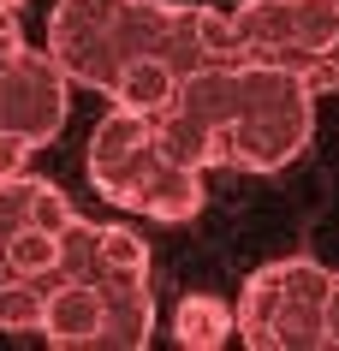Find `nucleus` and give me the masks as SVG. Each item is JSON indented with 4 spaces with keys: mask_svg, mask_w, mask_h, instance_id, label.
<instances>
[{
    "mask_svg": "<svg viewBox=\"0 0 339 351\" xmlns=\"http://www.w3.org/2000/svg\"><path fill=\"white\" fill-rule=\"evenodd\" d=\"M310 131H316V90L298 72L244 60L238 113L214 131V149H221V167L280 173V167H292L310 149Z\"/></svg>",
    "mask_w": 339,
    "mask_h": 351,
    "instance_id": "1",
    "label": "nucleus"
},
{
    "mask_svg": "<svg viewBox=\"0 0 339 351\" xmlns=\"http://www.w3.org/2000/svg\"><path fill=\"white\" fill-rule=\"evenodd\" d=\"M167 0H54L48 12V54L60 72L84 90H113L119 66L137 54H155Z\"/></svg>",
    "mask_w": 339,
    "mask_h": 351,
    "instance_id": "2",
    "label": "nucleus"
},
{
    "mask_svg": "<svg viewBox=\"0 0 339 351\" xmlns=\"http://www.w3.org/2000/svg\"><path fill=\"white\" fill-rule=\"evenodd\" d=\"M232 30L244 60L310 77V66L339 42V0H238Z\"/></svg>",
    "mask_w": 339,
    "mask_h": 351,
    "instance_id": "3",
    "label": "nucleus"
},
{
    "mask_svg": "<svg viewBox=\"0 0 339 351\" xmlns=\"http://www.w3.org/2000/svg\"><path fill=\"white\" fill-rule=\"evenodd\" d=\"M72 77L60 72V60L48 48H30L24 42L12 66L0 72V125L30 137L36 149H48L66 131V108H72Z\"/></svg>",
    "mask_w": 339,
    "mask_h": 351,
    "instance_id": "4",
    "label": "nucleus"
},
{
    "mask_svg": "<svg viewBox=\"0 0 339 351\" xmlns=\"http://www.w3.org/2000/svg\"><path fill=\"white\" fill-rule=\"evenodd\" d=\"M161 155L155 149V119L137 108H113L101 125L90 131V155H84V167H90V185L108 197V203L131 208V191L137 179L149 173V161Z\"/></svg>",
    "mask_w": 339,
    "mask_h": 351,
    "instance_id": "5",
    "label": "nucleus"
},
{
    "mask_svg": "<svg viewBox=\"0 0 339 351\" xmlns=\"http://www.w3.org/2000/svg\"><path fill=\"white\" fill-rule=\"evenodd\" d=\"M155 54L167 60L179 77L203 72V66L244 60V54H238V30H232V12H214V6H190V0H167V6H161Z\"/></svg>",
    "mask_w": 339,
    "mask_h": 351,
    "instance_id": "6",
    "label": "nucleus"
},
{
    "mask_svg": "<svg viewBox=\"0 0 339 351\" xmlns=\"http://www.w3.org/2000/svg\"><path fill=\"white\" fill-rule=\"evenodd\" d=\"M327 280L334 268H321L316 256H286L280 262V328H274V351H327Z\"/></svg>",
    "mask_w": 339,
    "mask_h": 351,
    "instance_id": "7",
    "label": "nucleus"
},
{
    "mask_svg": "<svg viewBox=\"0 0 339 351\" xmlns=\"http://www.w3.org/2000/svg\"><path fill=\"white\" fill-rule=\"evenodd\" d=\"M42 339L60 351H84L101 339V286L95 280H48V298H42Z\"/></svg>",
    "mask_w": 339,
    "mask_h": 351,
    "instance_id": "8",
    "label": "nucleus"
},
{
    "mask_svg": "<svg viewBox=\"0 0 339 351\" xmlns=\"http://www.w3.org/2000/svg\"><path fill=\"white\" fill-rule=\"evenodd\" d=\"M101 286V351H143L155 333V292L149 274H119V280H95Z\"/></svg>",
    "mask_w": 339,
    "mask_h": 351,
    "instance_id": "9",
    "label": "nucleus"
},
{
    "mask_svg": "<svg viewBox=\"0 0 339 351\" xmlns=\"http://www.w3.org/2000/svg\"><path fill=\"white\" fill-rule=\"evenodd\" d=\"M203 203H208L203 173H197V167L167 161V155H155L149 173H143V179H137V191H131V215H149V221H167V226L197 221V215H203Z\"/></svg>",
    "mask_w": 339,
    "mask_h": 351,
    "instance_id": "10",
    "label": "nucleus"
},
{
    "mask_svg": "<svg viewBox=\"0 0 339 351\" xmlns=\"http://www.w3.org/2000/svg\"><path fill=\"white\" fill-rule=\"evenodd\" d=\"M173 339L185 351H221L226 339H238V315L214 292H185L173 304Z\"/></svg>",
    "mask_w": 339,
    "mask_h": 351,
    "instance_id": "11",
    "label": "nucleus"
},
{
    "mask_svg": "<svg viewBox=\"0 0 339 351\" xmlns=\"http://www.w3.org/2000/svg\"><path fill=\"white\" fill-rule=\"evenodd\" d=\"M155 119V149L167 155V161L179 167H197V173H208V167H221V149H214V125H203V119H190L185 108H161L149 113Z\"/></svg>",
    "mask_w": 339,
    "mask_h": 351,
    "instance_id": "12",
    "label": "nucleus"
},
{
    "mask_svg": "<svg viewBox=\"0 0 339 351\" xmlns=\"http://www.w3.org/2000/svg\"><path fill=\"white\" fill-rule=\"evenodd\" d=\"M113 108H137V113H161L179 95V72H173L161 54H137L119 66V77H113Z\"/></svg>",
    "mask_w": 339,
    "mask_h": 351,
    "instance_id": "13",
    "label": "nucleus"
},
{
    "mask_svg": "<svg viewBox=\"0 0 339 351\" xmlns=\"http://www.w3.org/2000/svg\"><path fill=\"white\" fill-rule=\"evenodd\" d=\"M238 339L250 351H274V328H280V262H268L244 280V298H238Z\"/></svg>",
    "mask_w": 339,
    "mask_h": 351,
    "instance_id": "14",
    "label": "nucleus"
},
{
    "mask_svg": "<svg viewBox=\"0 0 339 351\" xmlns=\"http://www.w3.org/2000/svg\"><path fill=\"white\" fill-rule=\"evenodd\" d=\"M6 256H12V274L54 280L60 274V232H48V226H18L6 239Z\"/></svg>",
    "mask_w": 339,
    "mask_h": 351,
    "instance_id": "15",
    "label": "nucleus"
},
{
    "mask_svg": "<svg viewBox=\"0 0 339 351\" xmlns=\"http://www.w3.org/2000/svg\"><path fill=\"white\" fill-rule=\"evenodd\" d=\"M119 274H149V244L131 226H101L95 239V280H119Z\"/></svg>",
    "mask_w": 339,
    "mask_h": 351,
    "instance_id": "16",
    "label": "nucleus"
},
{
    "mask_svg": "<svg viewBox=\"0 0 339 351\" xmlns=\"http://www.w3.org/2000/svg\"><path fill=\"white\" fill-rule=\"evenodd\" d=\"M42 298H48V280H6L0 286V333H36L42 328Z\"/></svg>",
    "mask_w": 339,
    "mask_h": 351,
    "instance_id": "17",
    "label": "nucleus"
},
{
    "mask_svg": "<svg viewBox=\"0 0 339 351\" xmlns=\"http://www.w3.org/2000/svg\"><path fill=\"white\" fill-rule=\"evenodd\" d=\"M95 239H101V226L84 215L60 232V274L66 280H95Z\"/></svg>",
    "mask_w": 339,
    "mask_h": 351,
    "instance_id": "18",
    "label": "nucleus"
},
{
    "mask_svg": "<svg viewBox=\"0 0 339 351\" xmlns=\"http://www.w3.org/2000/svg\"><path fill=\"white\" fill-rule=\"evenodd\" d=\"M36 191H42L36 173H12V179H0V239H12L18 226H30V215H36Z\"/></svg>",
    "mask_w": 339,
    "mask_h": 351,
    "instance_id": "19",
    "label": "nucleus"
},
{
    "mask_svg": "<svg viewBox=\"0 0 339 351\" xmlns=\"http://www.w3.org/2000/svg\"><path fill=\"white\" fill-rule=\"evenodd\" d=\"M30 155H36V143H30V137H18V131L0 125V179H12V173H30Z\"/></svg>",
    "mask_w": 339,
    "mask_h": 351,
    "instance_id": "20",
    "label": "nucleus"
},
{
    "mask_svg": "<svg viewBox=\"0 0 339 351\" xmlns=\"http://www.w3.org/2000/svg\"><path fill=\"white\" fill-rule=\"evenodd\" d=\"M24 48V30H18V6L12 0H0V72L12 66V54Z\"/></svg>",
    "mask_w": 339,
    "mask_h": 351,
    "instance_id": "21",
    "label": "nucleus"
},
{
    "mask_svg": "<svg viewBox=\"0 0 339 351\" xmlns=\"http://www.w3.org/2000/svg\"><path fill=\"white\" fill-rule=\"evenodd\" d=\"M321 322H327V351H339V274L327 280V310H321Z\"/></svg>",
    "mask_w": 339,
    "mask_h": 351,
    "instance_id": "22",
    "label": "nucleus"
}]
</instances>
